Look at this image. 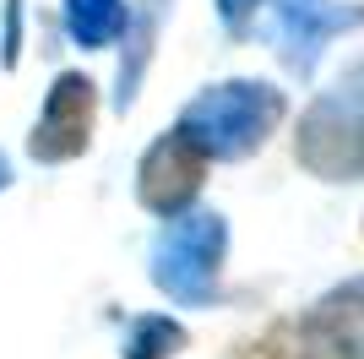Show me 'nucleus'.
Segmentation results:
<instances>
[{"mask_svg":"<svg viewBox=\"0 0 364 359\" xmlns=\"http://www.w3.org/2000/svg\"><path fill=\"white\" fill-rule=\"evenodd\" d=\"M289 115V98L272 82L234 76L218 88L196 93L180 115V131H191L207 147V158H250V152L277 131V120Z\"/></svg>","mask_w":364,"mask_h":359,"instance_id":"nucleus-1","label":"nucleus"},{"mask_svg":"<svg viewBox=\"0 0 364 359\" xmlns=\"http://www.w3.org/2000/svg\"><path fill=\"white\" fill-rule=\"evenodd\" d=\"M228 256V224L223 212H180L152 239V283L174 305H213L218 278Z\"/></svg>","mask_w":364,"mask_h":359,"instance_id":"nucleus-2","label":"nucleus"},{"mask_svg":"<svg viewBox=\"0 0 364 359\" xmlns=\"http://www.w3.org/2000/svg\"><path fill=\"white\" fill-rule=\"evenodd\" d=\"M294 158L321 180H364V93L337 82L304 109Z\"/></svg>","mask_w":364,"mask_h":359,"instance_id":"nucleus-3","label":"nucleus"},{"mask_svg":"<svg viewBox=\"0 0 364 359\" xmlns=\"http://www.w3.org/2000/svg\"><path fill=\"white\" fill-rule=\"evenodd\" d=\"M207 147H201L191 131H164L158 142H152L147 152H141V164H136V196H141V207L158 212V218H180L191 202H196L201 191V180H207Z\"/></svg>","mask_w":364,"mask_h":359,"instance_id":"nucleus-4","label":"nucleus"},{"mask_svg":"<svg viewBox=\"0 0 364 359\" xmlns=\"http://www.w3.org/2000/svg\"><path fill=\"white\" fill-rule=\"evenodd\" d=\"M92 120H98V88H92V76L60 71L55 88H49V98H44V109H38V120H33L28 152L38 164H71V158L87 152Z\"/></svg>","mask_w":364,"mask_h":359,"instance_id":"nucleus-5","label":"nucleus"},{"mask_svg":"<svg viewBox=\"0 0 364 359\" xmlns=\"http://www.w3.org/2000/svg\"><path fill=\"white\" fill-rule=\"evenodd\" d=\"M353 28H364V6H343V0H272V44H277V60L294 76H310L321 49Z\"/></svg>","mask_w":364,"mask_h":359,"instance_id":"nucleus-6","label":"nucleus"},{"mask_svg":"<svg viewBox=\"0 0 364 359\" xmlns=\"http://www.w3.org/2000/svg\"><path fill=\"white\" fill-rule=\"evenodd\" d=\"M304 327L326 359H364V278L337 283L304 311Z\"/></svg>","mask_w":364,"mask_h":359,"instance_id":"nucleus-7","label":"nucleus"},{"mask_svg":"<svg viewBox=\"0 0 364 359\" xmlns=\"http://www.w3.org/2000/svg\"><path fill=\"white\" fill-rule=\"evenodd\" d=\"M164 11H168V0H136V11H131V28H125V55H120V76H114V104H120V109H131V98H136V88H141V76H147V66H152Z\"/></svg>","mask_w":364,"mask_h":359,"instance_id":"nucleus-8","label":"nucleus"},{"mask_svg":"<svg viewBox=\"0 0 364 359\" xmlns=\"http://www.w3.org/2000/svg\"><path fill=\"white\" fill-rule=\"evenodd\" d=\"M60 22H65V33H71V44L109 49V44H120L125 28H131V6H125V0H65Z\"/></svg>","mask_w":364,"mask_h":359,"instance_id":"nucleus-9","label":"nucleus"},{"mask_svg":"<svg viewBox=\"0 0 364 359\" xmlns=\"http://www.w3.org/2000/svg\"><path fill=\"white\" fill-rule=\"evenodd\" d=\"M228 359H326V354L316 348V338H310V327H304V316H294V321H272L267 332L234 343Z\"/></svg>","mask_w":364,"mask_h":359,"instance_id":"nucleus-10","label":"nucleus"},{"mask_svg":"<svg viewBox=\"0 0 364 359\" xmlns=\"http://www.w3.org/2000/svg\"><path fill=\"white\" fill-rule=\"evenodd\" d=\"M191 343L185 327L174 316H136L131 321V338H125V359H174Z\"/></svg>","mask_w":364,"mask_h":359,"instance_id":"nucleus-11","label":"nucleus"},{"mask_svg":"<svg viewBox=\"0 0 364 359\" xmlns=\"http://www.w3.org/2000/svg\"><path fill=\"white\" fill-rule=\"evenodd\" d=\"M22 60V0H6V28H0V66L16 71Z\"/></svg>","mask_w":364,"mask_h":359,"instance_id":"nucleus-12","label":"nucleus"},{"mask_svg":"<svg viewBox=\"0 0 364 359\" xmlns=\"http://www.w3.org/2000/svg\"><path fill=\"white\" fill-rule=\"evenodd\" d=\"M261 6H267V0H218V16H223V28L240 38V33H250V22H256Z\"/></svg>","mask_w":364,"mask_h":359,"instance_id":"nucleus-13","label":"nucleus"},{"mask_svg":"<svg viewBox=\"0 0 364 359\" xmlns=\"http://www.w3.org/2000/svg\"><path fill=\"white\" fill-rule=\"evenodd\" d=\"M343 82H348V88H359V93H364V60H359V66H353L348 76H343Z\"/></svg>","mask_w":364,"mask_h":359,"instance_id":"nucleus-14","label":"nucleus"},{"mask_svg":"<svg viewBox=\"0 0 364 359\" xmlns=\"http://www.w3.org/2000/svg\"><path fill=\"white\" fill-rule=\"evenodd\" d=\"M11 185V164H6V152H0V191Z\"/></svg>","mask_w":364,"mask_h":359,"instance_id":"nucleus-15","label":"nucleus"}]
</instances>
